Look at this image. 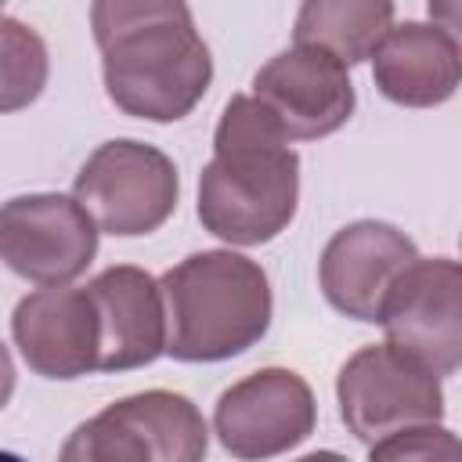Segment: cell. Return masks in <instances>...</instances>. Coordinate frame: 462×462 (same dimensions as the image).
<instances>
[{"instance_id": "cell-8", "label": "cell", "mask_w": 462, "mask_h": 462, "mask_svg": "<svg viewBox=\"0 0 462 462\" xmlns=\"http://www.w3.org/2000/svg\"><path fill=\"white\" fill-rule=\"evenodd\" d=\"M318 404L292 368H260L231 383L213 408V433L231 458L263 462L314 433Z\"/></svg>"}, {"instance_id": "cell-12", "label": "cell", "mask_w": 462, "mask_h": 462, "mask_svg": "<svg viewBox=\"0 0 462 462\" xmlns=\"http://www.w3.org/2000/svg\"><path fill=\"white\" fill-rule=\"evenodd\" d=\"M11 336L22 361L43 379H79L101 365V325L83 289H36L18 300Z\"/></svg>"}, {"instance_id": "cell-14", "label": "cell", "mask_w": 462, "mask_h": 462, "mask_svg": "<svg viewBox=\"0 0 462 462\" xmlns=\"http://www.w3.org/2000/svg\"><path fill=\"white\" fill-rule=\"evenodd\" d=\"M372 79L393 105H444L462 87V47L433 22H397L372 54Z\"/></svg>"}, {"instance_id": "cell-1", "label": "cell", "mask_w": 462, "mask_h": 462, "mask_svg": "<svg viewBox=\"0 0 462 462\" xmlns=\"http://www.w3.org/2000/svg\"><path fill=\"white\" fill-rule=\"evenodd\" d=\"M108 101L134 119L177 123L206 97L213 58L180 0H101L90 7Z\"/></svg>"}, {"instance_id": "cell-13", "label": "cell", "mask_w": 462, "mask_h": 462, "mask_svg": "<svg viewBox=\"0 0 462 462\" xmlns=\"http://www.w3.org/2000/svg\"><path fill=\"white\" fill-rule=\"evenodd\" d=\"M101 325L97 372H130L166 354V300L162 285L134 263H116L87 282Z\"/></svg>"}, {"instance_id": "cell-4", "label": "cell", "mask_w": 462, "mask_h": 462, "mask_svg": "<svg viewBox=\"0 0 462 462\" xmlns=\"http://www.w3.org/2000/svg\"><path fill=\"white\" fill-rule=\"evenodd\" d=\"M209 430L202 411L173 390H144L105 404L79 422L58 462H206Z\"/></svg>"}, {"instance_id": "cell-18", "label": "cell", "mask_w": 462, "mask_h": 462, "mask_svg": "<svg viewBox=\"0 0 462 462\" xmlns=\"http://www.w3.org/2000/svg\"><path fill=\"white\" fill-rule=\"evenodd\" d=\"M430 22L440 25L462 47V0H430Z\"/></svg>"}, {"instance_id": "cell-19", "label": "cell", "mask_w": 462, "mask_h": 462, "mask_svg": "<svg viewBox=\"0 0 462 462\" xmlns=\"http://www.w3.org/2000/svg\"><path fill=\"white\" fill-rule=\"evenodd\" d=\"M296 462H350V458H343L339 451H310V455H303Z\"/></svg>"}, {"instance_id": "cell-10", "label": "cell", "mask_w": 462, "mask_h": 462, "mask_svg": "<svg viewBox=\"0 0 462 462\" xmlns=\"http://www.w3.org/2000/svg\"><path fill=\"white\" fill-rule=\"evenodd\" d=\"M253 97L274 116L289 141L336 134L357 101L346 65L318 47H289L267 58L253 76Z\"/></svg>"}, {"instance_id": "cell-7", "label": "cell", "mask_w": 462, "mask_h": 462, "mask_svg": "<svg viewBox=\"0 0 462 462\" xmlns=\"http://www.w3.org/2000/svg\"><path fill=\"white\" fill-rule=\"evenodd\" d=\"M97 231L76 195H18L0 209V256L18 278L40 289H61L94 263Z\"/></svg>"}, {"instance_id": "cell-11", "label": "cell", "mask_w": 462, "mask_h": 462, "mask_svg": "<svg viewBox=\"0 0 462 462\" xmlns=\"http://www.w3.org/2000/svg\"><path fill=\"white\" fill-rule=\"evenodd\" d=\"M415 260L419 249L401 227L386 220H354L321 249L318 282L339 314L379 325L393 285Z\"/></svg>"}, {"instance_id": "cell-5", "label": "cell", "mask_w": 462, "mask_h": 462, "mask_svg": "<svg viewBox=\"0 0 462 462\" xmlns=\"http://www.w3.org/2000/svg\"><path fill=\"white\" fill-rule=\"evenodd\" d=\"M72 195L105 235L137 238L159 231L173 217L180 177L162 148L116 137L90 152L76 173Z\"/></svg>"}, {"instance_id": "cell-20", "label": "cell", "mask_w": 462, "mask_h": 462, "mask_svg": "<svg viewBox=\"0 0 462 462\" xmlns=\"http://www.w3.org/2000/svg\"><path fill=\"white\" fill-rule=\"evenodd\" d=\"M4 462H22V458H18V455H11V451H7V455H4Z\"/></svg>"}, {"instance_id": "cell-2", "label": "cell", "mask_w": 462, "mask_h": 462, "mask_svg": "<svg viewBox=\"0 0 462 462\" xmlns=\"http://www.w3.org/2000/svg\"><path fill=\"white\" fill-rule=\"evenodd\" d=\"M300 155L274 116L235 94L213 134V159L199 173V220L227 245H263L296 217Z\"/></svg>"}, {"instance_id": "cell-15", "label": "cell", "mask_w": 462, "mask_h": 462, "mask_svg": "<svg viewBox=\"0 0 462 462\" xmlns=\"http://www.w3.org/2000/svg\"><path fill=\"white\" fill-rule=\"evenodd\" d=\"M393 29V4L386 0H307L296 11V47H318L346 69L372 58Z\"/></svg>"}, {"instance_id": "cell-16", "label": "cell", "mask_w": 462, "mask_h": 462, "mask_svg": "<svg viewBox=\"0 0 462 462\" xmlns=\"http://www.w3.org/2000/svg\"><path fill=\"white\" fill-rule=\"evenodd\" d=\"M0 54H4L0 58V72H4L0 108L14 112L40 97V90L47 83V47L29 25L4 14L0 18Z\"/></svg>"}, {"instance_id": "cell-9", "label": "cell", "mask_w": 462, "mask_h": 462, "mask_svg": "<svg viewBox=\"0 0 462 462\" xmlns=\"http://www.w3.org/2000/svg\"><path fill=\"white\" fill-rule=\"evenodd\" d=\"M386 343L408 350L437 375L462 368V263L448 256L415 260L393 285L383 321Z\"/></svg>"}, {"instance_id": "cell-17", "label": "cell", "mask_w": 462, "mask_h": 462, "mask_svg": "<svg viewBox=\"0 0 462 462\" xmlns=\"http://www.w3.org/2000/svg\"><path fill=\"white\" fill-rule=\"evenodd\" d=\"M368 462H462V437L440 422L401 430L372 444Z\"/></svg>"}, {"instance_id": "cell-6", "label": "cell", "mask_w": 462, "mask_h": 462, "mask_svg": "<svg viewBox=\"0 0 462 462\" xmlns=\"http://www.w3.org/2000/svg\"><path fill=\"white\" fill-rule=\"evenodd\" d=\"M336 401L346 430L365 444L444 419L440 375L393 343L350 354L336 375Z\"/></svg>"}, {"instance_id": "cell-3", "label": "cell", "mask_w": 462, "mask_h": 462, "mask_svg": "<svg viewBox=\"0 0 462 462\" xmlns=\"http://www.w3.org/2000/svg\"><path fill=\"white\" fill-rule=\"evenodd\" d=\"M159 285L166 300V354L173 361H227L271 328L274 296L267 271L235 249L191 253Z\"/></svg>"}]
</instances>
